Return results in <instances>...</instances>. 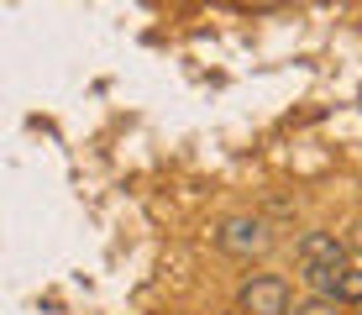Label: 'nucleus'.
Segmentation results:
<instances>
[{"instance_id": "0eeeda50", "label": "nucleus", "mask_w": 362, "mask_h": 315, "mask_svg": "<svg viewBox=\"0 0 362 315\" xmlns=\"http://www.w3.org/2000/svg\"><path fill=\"white\" fill-rule=\"evenodd\" d=\"M226 315H242V310H226Z\"/></svg>"}, {"instance_id": "7ed1b4c3", "label": "nucleus", "mask_w": 362, "mask_h": 315, "mask_svg": "<svg viewBox=\"0 0 362 315\" xmlns=\"http://www.w3.org/2000/svg\"><path fill=\"white\" fill-rule=\"evenodd\" d=\"M346 252L352 247H346L336 231H305L299 236V268L305 273H341V268H352Z\"/></svg>"}, {"instance_id": "39448f33", "label": "nucleus", "mask_w": 362, "mask_h": 315, "mask_svg": "<svg viewBox=\"0 0 362 315\" xmlns=\"http://www.w3.org/2000/svg\"><path fill=\"white\" fill-rule=\"evenodd\" d=\"M294 315H341V305H336V299H320V294H310L305 305H294Z\"/></svg>"}, {"instance_id": "f03ea898", "label": "nucleus", "mask_w": 362, "mask_h": 315, "mask_svg": "<svg viewBox=\"0 0 362 315\" xmlns=\"http://www.w3.org/2000/svg\"><path fill=\"white\" fill-rule=\"evenodd\" d=\"M216 247L231 258H263L273 247V226L263 216H226L216 226Z\"/></svg>"}, {"instance_id": "423d86ee", "label": "nucleus", "mask_w": 362, "mask_h": 315, "mask_svg": "<svg viewBox=\"0 0 362 315\" xmlns=\"http://www.w3.org/2000/svg\"><path fill=\"white\" fill-rule=\"evenodd\" d=\"M346 247H357V252H362V221H357V231H352V242H346Z\"/></svg>"}, {"instance_id": "20e7f679", "label": "nucleus", "mask_w": 362, "mask_h": 315, "mask_svg": "<svg viewBox=\"0 0 362 315\" xmlns=\"http://www.w3.org/2000/svg\"><path fill=\"white\" fill-rule=\"evenodd\" d=\"M336 305H362V268H341V279H336Z\"/></svg>"}, {"instance_id": "f257e3e1", "label": "nucleus", "mask_w": 362, "mask_h": 315, "mask_svg": "<svg viewBox=\"0 0 362 315\" xmlns=\"http://www.w3.org/2000/svg\"><path fill=\"white\" fill-rule=\"evenodd\" d=\"M294 289L284 273H247L242 289H236V310L242 315H289Z\"/></svg>"}]
</instances>
